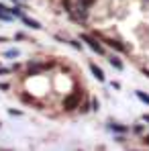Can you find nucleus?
Wrapping results in <instances>:
<instances>
[{"label": "nucleus", "instance_id": "f257e3e1", "mask_svg": "<svg viewBox=\"0 0 149 151\" xmlns=\"http://www.w3.org/2000/svg\"><path fill=\"white\" fill-rule=\"evenodd\" d=\"M80 96H82L80 92H74L72 96H68V98L63 100V108H66V110H74L76 106H78V102H80Z\"/></svg>", "mask_w": 149, "mask_h": 151}, {"label": "nucleus", "instance_id": "f03ea898", "mask_svg": "<svg viewBox=\"0 0 149 151\" xmlns=\"http://www.w3.org/2000/svg\"><path fill=\"white\" fill-rule=\"evenodd\" d=\"M82 39H84V41H86V43H88V45H90L92 49L96 51V53H102V51H104V49H102V45H98V41H94L92 37H88V35H84Z\"/></svg>", "mask_w": 149, "mask_h": 151}, {"label": "nucleus", "instance_id": "7ed1b4c3", "mask_svg": "<svg viewBox=\"0 0 149 151\" xmlns=\"http://www.w3.org/2000/svg\"><path fill=\"white\" fill-rule=\"evenodd\" d=\"M21 19H23V23H25V25H29L31 29H41V25H39L37 21H33V19H29V17H25V14H23Z\"/></svg>", "mask_w": 149, "mask_h": 151}, {"label": "nucleus", "instance_id": "20e7f679", "mask_svg": "<svg viewBox=\"0 0 149 151\" xmlns=\"http://www.w3.org/2000/svg\"><path fill=\"white\" fill-rule=\"evenodd\" d=\"M90 70H92V74L96 76L98 80H104V74H102V70H100V68L96 65V63H90Z\"/></svg>", "mask_w": 149, "mask_h": 151}, {"label": "nucleus", "instance_id": "39448f33", "mask_svg": "<svg viewBox=\"0 0 149 151\" xmlns=\"http://www.w3.org/2000/svg\"><path fill=\"white\" fill-rule=\"evenodd\" d=\"M106 43H108V45H110V47H114V49H121V51L125 49V45H121V43H119V41H106Z\"/></svg>", "mask_w": 149, "mask_h": 151}, {"label": "nucleus", "instance_id": "423d86ee", "mask_svg": "<svg viewBox=\"0 0 149 151\" xmlns=\"http://www.w3.org/2000/svg\"><path fill=\"white\" fill-rule=\"evenodd\" d=\"M78 2H80V6H82V8H88V6H92V4H94V0H78Z\"/></svg>", "mask_w": 149, "mask_h": 151}, {"label": "nucleus", "instance_id": "0eeeda50", "mask_svg": "<svg viewBox=\"0 0 149 151\" xmlns=\"http://www.w3.org/2000/svg\"><path fill=\"white\" fill-rule=\"evenodd\" d=\"M137 98H139V100H143L145 104H149V96H147V94H143V92H137Z\"/></svg>", "mask_w": 149, "mask_h": 151}, {"label": "nucleus", "instance_id": "6e6552de", "mask_svg": "<svg viewBox=\"0 0 149 151\" xmlns=\"http://www.w3.org/2000/svg\"><path fill=\"white\" fill-rule=\"evenodd\" d=\"M110 63H112V65H114V68H119V70H121V68H123V63H121V61H119V59H117V57H110Z\"/></svg>", "mask_w": 149, "mask_h": 151}, {"label": "nucleus", "instance_id": "1a4fd4ad", "mask_svg": "<svg viewBox=\"0 0 149 151\" xmlns=\"http://www.w3.org/2000/svg\"><path fill=\"white\" fill-rule=\"evenodd\" d=\"M6 55H8V57H17V55H19V51H17V49H10V51H6Z\"/></svg>", "mask_w": 149, "mask_h": 151}, {"label": "nucleus", "instance_id": "9d476101", "mask_svg": "<svg viewBox=\"0 0 149 151\" xmlns=\"http://www.w3.org/2000/svg\"><path fill=\"white\" fill-rule=\"evenodd\" d=\"M145 143H149V135H147V137H145Z\"/></svg>", "mask_w": 149, "mask_h": 151}]
</instances>
